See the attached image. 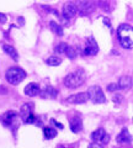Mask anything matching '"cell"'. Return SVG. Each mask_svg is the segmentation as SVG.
<instances>
[{"label":"cell","mask_w":133,"mask_h":148,"mask_svg":"<svg viewBox=\"0 0 133 148\" xmlns=\"http://www.w3.org/2000/svg\"><path fill=\"white\" fill-rule=\"evenodd\" d=\"M57 95H58V90L56 89V88H53L51 85H48V86H46L43 90H41L40 92V96L42 99H47V100H54L57 98Z\"/></svg>","instance_id":"30bf717a"},{"label":"cell","mask_w":133,"mask_h":148,"mask_svg":"<svg viewBox=\"0 0 133 148\" xmlns=\"http://www.w3.org/2000/svg\"><path fill=\"white\" fill-rule=\"evenodd\" d=\"M49 29L52 30V32L54 35H57V36H63V27L59 25V24H57V22H54V21H51L49 22Z\"/></svg>","instance_id":"ac0fdd59"},{"label":"cell","mask_w":133,"mask_h":148,"mask_svg":"<svg viewBox=\"0 0 133 148\" xmlns=\"http://www.w3.org/2000/svg\"><path fill=\"white\" fill-rule=\"evenodd\" d=\"M42 9H43V10H46L47 12H51V14H54V15H56V16H59V12L56 10V9L49 8L48 5H42Z\"/></svg>","instance_id":"cb8c5ba5"},{"label":"cell","mask_w":133,"mask_h":148,"mask_svg":"<svg viewBox=\"0 0 133 148\" xmlns=\"http://www.w3.org/2000/svg\"><path fill=\"white\" fill-rule=\"evenodd\" d=\"M75 6L81 14H89L94 11V3L91 0H75Z\"/></svg>","instance_id":"ba28073f"},{"label":"cell","mask_w":133,"mask_h":148,"mask_svg":"<svg viewBox=\"0 0 133 148\" xmlns=\"http://www.w3.org/2000/svg\"><path fill=\"white\" fill-rule=\"evenodd\" d=\"M67 57L69 59H75L78 57V54H79V52H78L76 47H73V46H68V49H67Z\"/></svg>","instance_id":"ffe728a7"},{"label":"cell","mask_w":133,"mask_h":148,"mask_svg":"<svg viewBox=\"0 0 133 148\" xmlns=\"http://www.w3.org/2000/svg\"><path fill=\"white\" fill-rule=\"evenodd\" d=\"M67 49H68V45L65 42H61L54 47V52H56L57 54H65Z\"/></svg>","instance_id":"44dd1931"},{"label":"cell","mask_w":133,"mask_h":148,"mask_svg":"<svg viewBox=\"0 0 133 148\" xmlns=\"http://www.w3.org/2000/svg\"><path fill=\"white\" fill-rule=\"evenodd\" d=\"M3 51L8 56H10L14 61H19V53H17V51L12 46H10V45H3Z\"/></svg>","instance_id":"e0dca14e"},{"label":"cell","mask_w":133,"mask_h":148,"mask_svg":"<svg viewBox=\"0 0 133 148\" xmlns=\"http://www.w3.org/2000/svg\"><path fill=\"white\" fill-rule=\"evenodd\" d=\"M91 140L94 142L100 143V145H102V146H106L110 142V135L106 133V131H105L104 128H99V130H96V131L93 132Z\"/></svg>","instance_id":"8992f818"},{"label":"cell","mask_w":133,"mask_h":148,"mask_svg":"<svg viewBox=\"0 0 133 148\" xmlns=\"http://www.w3.org/2000/svg\"><path fill=\"white\" fill-rule=\"evenodd\" d=\"M46 62H47V64L48 66H51V67H57V66H59V64L62 63V58L57 57V56H52V57H49Z\"/></svg>","instance_id":"7402d4cb"},{"label":"cell","mask_w":133,"mask_h":148,"mask_svg":"<svg viewBox=\"0 0 133 148\" xmlns=\"http://www.w3.org/2000/svg\"><path fill=\"white\" fill-rule=\"evenodd\" d=\"M76 12H78V9L74 3H67L65 5L63 6V16L68 18V20L74 17L76 15Z\"/></svg>","instance_id":"8fae6325"},{"label":"cell","mask_w":133,"mask_h":148,"mask_svg":"<svg viewBox=\"0 0 133 148\" xmlns=\"http://www.w3.org/2000/svg\"><path fill=\"white\" fill-rule=\"evenodd\" d=\"M5 78H6V80L10 83V84L17 85V84H20V83L26 78V72L22 68L11 67V68H9L6 71Z\"/></svg>","instance_id":"3957f363"},{"label":"cell","mask_w":133,"mask_h":148,"mask_svg":"<svg viewBox=\"0 0 133 148\" xmlns=\"http://www.w3.org/2000/svg\"><path fill=\"white\" fill-rule=\"evenodd\" d=\"M116 141H117V143H120V145H125V143H131L132 137H131L130 133H128V130H127V128H123L122 131L118 133V136L116 137Z\"/></svg>","instance_id":"4fadbf2b"},{"label":"cell","mask_w":133,"mask_h":148,"mask_svg":"<svg viewBox=\"0 0 133 148\" xmlns=\"http://www.w3.org/2000/svg\"><path fill=\"white\" fill-rule=\"evenodd\" d=\"M25 94L27 96H30V98H33V96H37L40 95L41 92V88L37 83H30V84H27L25 86Z\"/></svg>","instance_id":"7c38bea8"},{"label":"cell","mask_w":133,"mask_h":148,"mask_svg":"<svg viewBox=\"0 0 133 148\" xmlns=\"http://www.w3.org/2000/svg\"><path fill=\"white\" fill-rule=\"evenodd\" d=\"M117 37L118 41L123 48H133V27L127 25V24H122L118 26L117 29Z\"/></svg>","instance_id":"6da1fadb"},{"label":"cell","mask_w":133,"mask_h":148,"mask_svg":"<svg viewBox=\"0 0 133 148\" xmlns=\"http://www.w3.org/2000/svg\"><path fill=\"white\" fill-rule=\"evenodd\" d=\"M20 115H21V119L25 123H33L35 122V116H33V112H32V105L31 104H24L21 106V110H20Z\"/></svg>","instance_id":"5b68a950"},{"label":"cell","mask_w":133,"mask_h":148,"mask_svg":"<svg viewBox=\"0 0 133 148\" xmlns=\"http://www.w3.org/2000/svg\"><path fill=\"white\" fill-rule=\"evenodd\" d=\"M102 21H104V24L108 27V29H112V25H111V22H110V20H108L107 17H104V18H102Z\"/></svg>","instance_id":"4316f807"},{"label":"cell","mask_w":133,"mask_h":148,"mask_svg":"<svg viewBox=\"0 0 133 148\" xmlns=\"http://www.w3.org/2000/svg\"><path fill=\"white\" fill-rule=\"evenodd\" d=\"M70 130L74 133H79L83 128V122H81V119L79 116H74L70 120Z\"/></svg>","instance_id":"9a60e30c"},{"label":"cell","mask_w":133,"mask_h":148,"mask_svg":"<svg viewBox=\"0 0 133 148\" xmlns=\"http://www.w3.org/2000/svg\"><path fill=\"white\" fill-rule=\"evenodd\" d=\"M6 20H8V18H6V16L4 15V14H1V12H0V24H5V22H6Z\"/></svg>","instance_id":"83f0119b"},{"label":"cell","mask_w":133,"mask_h":148,"mask_svg":"<svg viewBox=\"0 0 133 148\" xmlns=\"http://www.w3.org/2000/svg\"><path fill=\"white\" fill-rule=\"evenodd\" d=\"M51 123H53L56 127H58V128H61V130H63L64 128V126H63V123H61V122H58V121H56L54 119H51Z\"/></svg>","instance_id":"484cf974"},{"label":"cell","mask_w":133,"mask_h":148,"mask_svg":"<svg viewBox=\"0 0 133 148\" xmlns=\"http://www.w3.org/2000/svg\"><path fill=\"white\" fill-rule=\"evenodd\" d=\"M98 52H99V46H98V43H96L95 38L94 37H89L85 48H84V51H83V53H84L85 56H95Z\"/></svg>","instance_id":"9c48e42d"},{"label":"cell","mask_w":133,"mask_h":148,"mask_svg":"<svg viewBox=\"0 0 133 148\" xmlns=\"http://www.w3.org/2000/svg\"><path fill=\"white\" fill-rule=\"evenodd\" d=\"M112 101L116 105H120V104H122V101H123V96L121 95V94H113V96H112Z\"/></svg>","instance_id":"603a6c76"},{"label":"cell","mask_w":133,"mask_h":148,"mask_svg":"<svg viewBox=\"0 0 133 148\" xmlns=\"http://www.w3.org/2000/svg\"><path fill=\"white\" fill-rule=\"evenodd\" d=\"M16 117H17L16 111H8V112H5L3 116V123L5 125V126H11V125L15 122Z\"/></svg>","instance_id":"5bb4252c"},{"label":"cell","mask_w":133,"mask_h":148,"mask_svg":"<svg viewBox=\"0 0 133 148\" xmlns=\"http://www.w3.org/2000/svg\"><path fill=\"white\" fill-rule=\"evenodd\" d=\"M89 100L94 104H105L106 103V96H105L102 89L99 85H93L88 89Z\"/></svg>","instance_id":"277c9868"},{"label":"cell","mask_w":133,"mask_h":148,"mask_svg":"<svg viewBox=\"0 0 133 148\" xmlns=\"http://www.w3.org/2000/svg\"><path fill=\"white\" fill-rule=\"evenodd\" d=\"M118 86L121 90H128L132 86V79L128 75H123L118 79Z\"/></svg>","instance_id":"2e32d148"},{"label":"cell","mask_w":133,"mask_h":148,"mask_svg":"<svg viewBox=\"0 0 133 148\" xmlns=\"http://www.w3.org/2000/svg\"><path fill=\"white\" fill-rule=\"evenodd\" d=\"M86 80V75L85 72L81 69H78L75 72L69 73L68 75L64 78V85L68 89H76V88L81 86Z\"/></svg>","instance_id":"7a4b0ae2"},{"label":"cell","mask_w":133,"mask_h":148,"mask_svg":"<svg viewBox=\"0 0 133 148\" xmlns=\"http://www.w3.org/2000/svg\"><path fill=\"white\" fill-rule=\"evenodd\" d=\"M89 100V94L86 92H78V94H73L69 98H67V103L72 105H79V104H85Z\"/></svg>","instance_id":"52a82bcc"},{"label":"cell","mask_w":133,"mask_h":148,"mask_svg":"<svg viewBox=\"0 0 133 148\" xmlns=\"http://www.w3.org/2000/svg\"><path fill=\"white\" fill-rule=\"evenodd\" d=\"M43 133H44V137L47 138V140H52V138H54L57 136V131L52 127H44Z\"/></svg>","instance_id":"d6986e66"},{"label":"cell","mask_w":133,"mask_h":148,"mask_svg":"<svg viewBox=\"0 0 133 148\" xmlns=\"http://www.w3.org/2000/svg\"><path fill=\"white\" fill-rule=\"evenodd\" d=\"M120 89V86H118V83H111V84L107 85V91H117Z\"/></svg>","instance_id":"d4e9b609"}]
</instances>
